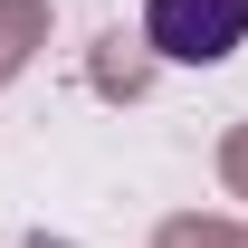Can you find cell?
<instances>
[{
    "mask_svg": "<svg viewBox=\"0 0 248 248\" xmlns=\"http://www.w3.org/2000/svg\"><path fill=\"white\" fill-rule=\"evenodd\" d=\"M143 38L172 67H219L248 38V0H143Z\"/></svg>",
    "mask_w": 248,
    "mask_h": 248,
    "instance_id": "cell-1",
    "label": "cell"
}]
</instances>
